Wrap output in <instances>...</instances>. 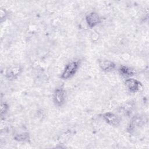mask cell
<instances>
[{
	"instance_id": "cell-1",
	"label": "cell",
	"mask_w": 149,
	"mask_h": 149,
	"mask_svg": "<svg viewBox=\"0 0 149 149\" xmlns=\"http://www.w3.org/2000/svg\"><path fill=\"white\" fill-rule=\"evenodd\" d=\"M81 65V60L79 58H73L70 59L65 66L60 78L66 80L71 79L74 76L79 70Z\"/></svg>"
},
{
	"instance_id": "cell-2",
	"label": "cell",
	"mask_w": 149,
	"mask_h": 149,
	"mask_svg": "<svg viewBox=\"0 0 149 149\" xmlns=\"http://www.w3.org/2000/svg\"><path fill=\"white\" fill-rule=\"evenodd\" d=\"M66 90L63 86L56 87L54 91L52 100L54 105L58 107H62L66 101Z\"/></svg>"
},
{
	"instance_id": "cell-3",
	"label": "cell",
	"mask_w": 149,
	"mask_h": 149,
	"mask_svg": "<svg viewBox=\"0 0 149 149\" xmlns=\"http://www.w3.org/2000/svg\"><path fill=\"white\" fill-rule=\"evenodd\" d=\"M23 66L19 63H15L8 66L5 73L6 79L10 81H13L17 79L23 72Z\"/></svg>"
},
{
	"instance_id": "cell-4",
	"label": "cell",
	"mask_w": 149,
	"mask_h": 149,
	"mask_svg": "<svg viewBox=\"0 0 149 149\" xmlns=\"http://www.w3.org/2000/svg\"><path fill=\"white\" fill-rule=\"evenodd\" d=\"M136 109V102L133 100H129L121 104L118 108V113L123 116H130Z\"/></svg>"
},
{
	"instance_id": "cell-5",
	"label": "cell",
	"mask_w": 149,
	"mask_h": 149,
	"mask_svg": "<svg viewBox=\"0 0 149 149\" xmlns=\"http://www.w3.org/2000/svg\"><path fill=\"white\" fill-rule=\"evenodd\" d=\"M124 84L127 90L132 93H138L143 88V86L141 82L133 77L126 79Z\"/></svg>"
},
{
	"instance_id": "cell-6",
	"label": "cell",
	"mask_w": 149,
	"mask_h": 149,
	"mask_svg": "<svg viewBox=\"0 0 149 149\" xmlns=\"http://www.w3.org/2000/svg\"><path fill=\"white\" fill-rule=\"evenodd\" d=\"M102 118L108 125L113 127H118L120 123V117L116 113L109 111L104 113L102 115Z\"/></svg>"
},
{
	"instance_id": "cell-7",
	"label": "cell",
	"mask_w": 149,
	"mask_h": 149,
	"mask_svg": "<svg viewBox=\"0 0 149 149\" xmlns=\"http://www.w3.org/2000/svg\"><path fill=\"white\" fill-rule=\"evenodd\" d=\"M85 21L87 26L90 29H93L101 23V19L97 12L92 11L86 15Z\"/></svg>"
},
{
	"instance_id": "cell-8",
	"label": "cell",
	"mask_w": 149,
	"mask_h": 149,
	"mask_svg": "<svg viewBox=\"0 0 149 149\" xmlns=\"http://www.w3.org/2000/svg\"><path fill=\"white\" fill-rule=\"evenodd\" d=\"M145 119L140 115H136L132 117L127 126V131L129 133H133L137 128L144 124Z\"/></svg>"
},
{
	"instance_id": "cell-9",
	"label": "cell",
	"mask_w": 149,
	"mask_h": 149,
	"mask_svg": "<svg viewBox=\"0 0 149 149\" xmlns=\"http://www.w3.org/2000/svg\"><path fill=\"white\" fill-rule=\"evenodd\" d=\"M98 64L100 69L105 73L113 71L116 67L115 62L107 59H99L98 60Z\"/></svg>"
},
{
	"instance_id": "cell-10",
	"label": "cell",
	"mask_w": 149,
	"mask_h": 149,
	"mask_svg": "<svg viewBox=\"0 0 149 149\" xmlns=\"http://www.w3.org/2000/svg\"><path fill=\"white\" fill-rule=\"evenodd\" d=\"M118 72L122 77L126 79L133 77L136 74V70L133 68L125 65H120L118 68Z\"/></svg>"
},
{
	"instance_id": "cell-11",
	"label": "cell",
	"mask_w": 149,
	"mask_h": 149,
	"mask_svg": "<svg viewBox=\"0 0 149 149\" xmlns=\"http://www.w3.org/2000/svg\"><path fill=\"white\" fill-rule=\"evenodd\" d=\"M13 139L17 142H28L30 139V136L27 131L17 132L14 134Z\"/></svg>"
},
{
	"instance_id": "cell-12",
	"label": "cell",
	"mask_w": 149,
	"mask_h": 149,
	"mask_svg": "<svg viewBox=\"0 0 149 149\" xmlns=\"http://www.w3.org/2000/svg\"><path fill=\"white\" fill-rule=\"evenodd\" d=\"M1 111H0V115L1 117L5 116L8 112L9 107L7 102H1Z\"/></svg>"
},
{
	"instance_id": "cell-13",
	"label": "cell",
	"mask_w": 149,
	"mask_h": 149,
	"mask_svg": "<svg viewBox=\"0 0 149 149\" xmlns=\"http://www.w3.org/2000/svg\"><path fill=\"white\" fill-rule=\"evenodd\" d=\"M9 15L8 10L5 8H1L0 9V22L3 23L5 22Z\"/></svg>"
}]
</instances>
